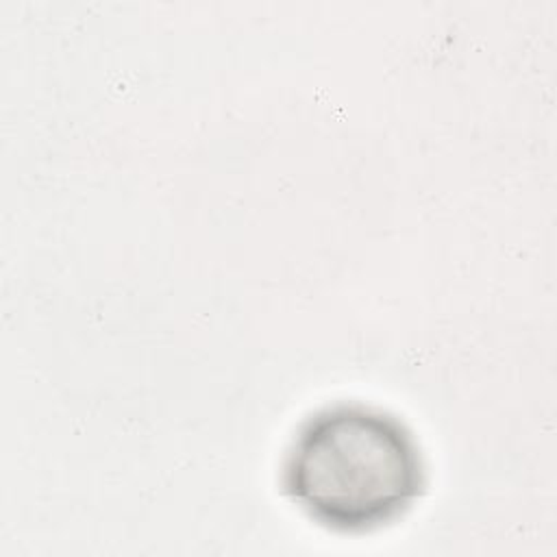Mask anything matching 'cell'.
I'll use <instances>...</instances> for the list:
<instances>
[{
    "mask_svg": "<svg viewBox=\"0 0 557 557\" xmlns=\"http://www.w3.org/2000/svg\"><path fill=\"white\" fill-rule=\"evenodd\" d=\"M424 485V459L409 426L366 403H335L313 411L283 459L289 500L335 533H370L396 522Z\"/></svg>",
    "mask_w": 557,
    "mask_h": 557,
    "instance_id": "1",
    "label": "cell"
}]
</instances>
